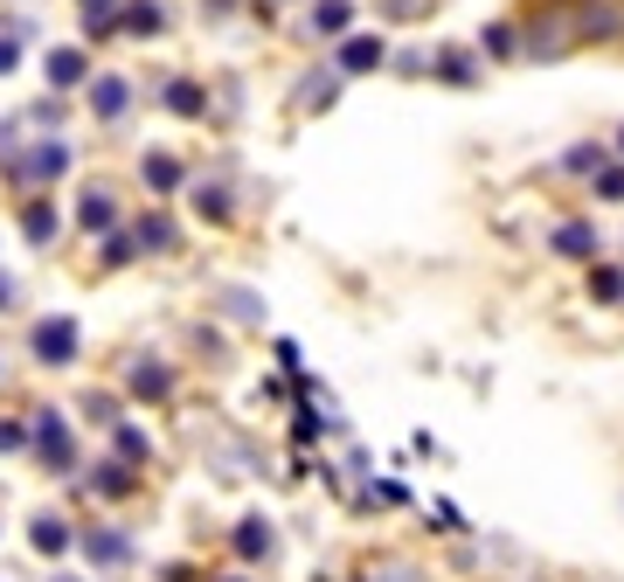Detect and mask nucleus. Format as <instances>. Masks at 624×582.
<instances>
[{"label": "nucleus", "mask_w": 624, "mask_h": 582, "mask_svg": "<svg viewBox=\"0 0 624 582\" xmlns=\"http://www.w3.org/2000/svg\"><path fill=\"white\" fill-rule=\"evenodd\" d=\"M29 347H35V361H42V367H70V361H76V347H84V333H76L70 312H49V320L35 326Z\"/></svg>", "instance_id": "1"}, {"label": "nucleus", "mask_w": 624, "mask_h": 582, "mask_svg": "<svg viewBox=\"0 0 624 582\" xmlns=\"http://www.w3.org/2000/svg\"><path fill=\"white\" fill-rule=\"evenodd\" d=\"M29 444H35V458H42L49 471H70V465H76V437H70L63 409H42V416H35V437H29Z\"/></svg>", "instance_id": "2"}, {"label": "nucleus", "mask_w": 624, "mask_h": 582, "mask_svg": "<svg viewBox=\"0 0 624 582\" xmlns=\"http://www.w3.org/2000/svg\"><path fill=\"white\" fill-rule=\"evenodd\" d=\"M70 167V146L63 139H49V146H29V153H21V160H14V174L21 180H56Z\"/></svg>", "instance_id": "3"}, {"label": "nucleus", "mask_w": 624, "mask_h": 582, "mask_svg": "<svg viewBox=\"0 0 624 582\" xmlns=\"http://www.w3.org/2000/svg\"><path fill=\"white\" fill-rule=\"evenodd\" d=\"M42 76H49V84H56V91H76V84H84V76H91V56H84V49H49Z\"/></svg>", "instance_id": "4"}, {"label": "nucleus", "mask_w": 624, "mask_h": 582, "mask_svg": "<svg viewBox=\"0 0 624 582\" xmlns=\"http://www.w3.org/2000/svg\"><path fill=\"white\" fill-rule=\"evenodd\" d=\"M125 104H133L125 76H97V84H91V112H97V118H125Z\"/></svg>", "instance_id": "5"}, {"label": "nucleus", "mask_w": 624, "mask_h": 582, "mask_svg": "<svg viewBox=\"0 0 624 582\" xmlns=\"http://www.w3.org/2000/svg\"><path fill=\"white\" fill-rule=\"evenodd\" d=\"M21 236H29V243H56V201H29L21 208Z\"/></svg>", "instance_id": "6"}, {"label": "nucleus", "mask_w": 624, "mask_h": 582, "mask_svg": "<svg viewBox=\"0 0 624 582\" xmlns=\"http://www.w3.org/2000/svg\"><path fill=\"white\" fill-rule=\"evenodd\" d=\"M76 222H84V229H112V222H118V201L104 195V188H84V201H76Z\"/></svg>", "instance_id": "7"}, {"label": "nucleus", "mask_w": 624, "mask_h": 582, "mask_svg": "<svg viewBox=\"0 0 624 582\" xmlns=\"http://www.w3.org/2000/svg\"><path fill=\"white\" fill-rule=\"evenodd\" d=\"M29 541H35V554H63V548H70V527H63L56 513H35V520H29Z\"/></svg>", "instance_id": "8"}, {"label": "nucleus", "mask_w": 624, "mask_h": 582, "mask_svg": "<svg viewBox=\"0 0 624 582\" xmlns=\"http://www.w3.org/2000/svg\"><path fill=\"white\" fill-rule=\"evenodd\" d=\"M139 174H146V188H160V195L180 188V160H174V153H146V167H139Z\"/></svg>", "instance_id": "9"}, {"label": "nucleus", "mask_w": 624, "mask_h": 582, "mask_svg": "<svg viewBox=\"0 0 624 582\" xmlns=\"http://www.w3.org/2000/svg\"><path fill=\"white\" fill-rule=\"evenodd\" d=\"M118 8H125V0H76V14H84V29H91V35H104V29H112V21H118Z\"/></svg>", "instance_id": "10"}, {"label": "nucleus", "mask_w": 624, "mask_h": 582, "mask_svg": "<svg viewBox=\"0 0 624 582\" xmlns=\"http://www.w3.org/2000/svg\"><path fill=\"white\" fill-rule=\"evenodd\" d=\"M118 29L153 35V29H160V8H153V0H133V8H118Z\"/></svg>", "instance_id": "11"}, {"label": "nucleus", "mask_w": 624, "mask_h": 582, "mask_svg": "<svg viewBox=\"0 0 624 582\" xmlns=\"http://www.w3.org/2000/svg\"><path fill=\"white\" fill-rule=\"evenodd\" d=\"M341 63H347V70H375V63H382V42H375V35H354V42L341 49Z\"/></svg>", "instance_id": "12"}, {"label": "nucleus", "mask_w": 624, "mask_h": 582, "mask_svg": "<svg viewBox=\"0 0 624 582\" xmlns=\"http://www.w3.org/2000/svg\"><path fill=\"white\" fill-rule=\"evenodd\" d=\"M555 250H562V257H590V250H596V236H590L583 222H569V229H555Z\"/></svg>", "instance_id": "13"}, {"label": "nucleus", "mask_w": 624, "mask_h": 582, "mask_svg": "<svg viewBox=\"0 0 624 582\" xmlns=\"http://www.w3.org/2000/svg\"><path fill=\"white\" fill-rule=\"evenodd\" d=\"M84 548H91V562H125V534H84Z\"/></svg>", "instance_id": "14"}, {"label": "nucleus", "mask_w": 624, "mask_h": 582, "mask_svg": "<svg viewBox=\"0 0 624 582\" xmlns=\"http://www.w3.org/2000/svg\"><path fill=\"white\" fill-rule=\"evenodd\" d=\"M91 486L118 499V492H133V471H125V465H97V471H91Z\"/></svg>", "instance_id": "15"}, {"label": "nucleus", "mask_w": 624, "mask_h": 582, "mask_svg": "<svg viewBox=\"0 0 624 582\" xmlns=\"http://www.w3.org/2000/svg\"><path fill=\"white\" fill-rule=\"evenodd\" d=\"M237 548H243V554H264V548H271V527H264V520H243Z\"/></svg>", "instance_id": "16"}, {"label": "nucleus", "mask_w": 624, "mask_h": 582, "mask_svg": "<svg viewBox=\"0 0 624 582\" xmlns=\"http://www.w3.org/2000/svg\"><path fill=\"white\" fill-rule=\"evenodd\" d=\"M167 104H174L180 118H195V112H201V91H195V84H174V91H167Z\"/></svg>", "instance_id": "17"}, {"label": "nucleus", "mask_w": 624, "mask_h": 582, "mask_svg": "<svg viewBox=\"0 0 624 582\" xmlns=\"http://www.w3.org/2000/svg\"><path fill=\"white\" fill-rule=\"evenodd\" d=\"M133 388L139 395H167V367H133Z\"/></svg>", "instance_id": "18"}, {"label": "nucleus", "mask_w": 624, "mask_h": 582, "mask_svg": "<svg viewBox=\"0 0 624 582\" xmlns=\"http://www.w3.org/2000/svg\"><path fill=\"white\" fill-rule=\"evenodd\" d=\"M590 291H596V299H617V291H624V271H596Z\"/></svg>", "instance_id": "19"}, {"label": "nucleus", "mask_w": 624, "mask_h": 582, "mask_svg": "<svg viewBox=\"0 0 624 582\" xmlns=\"http://www.w3.org/2000/svg\"><path fill=\"white\" fill-rule=\"evenodd\" d=\"M118 451H125V458H146V437L133 430V423H118Z\"/></svg>", "instance_id": "20"}, {"label": "nucleus", "mask_w": 624, "mask_h": 582, "mask_svg": "<svg viewBox=\"0 0 624 582\" xmlns=\"http://www.w3.org/2000/svg\"><path fill=\"white\" fill-rule=\"evenodd\" d=\"M14 70H21V42L0 35V76H14Z\"/></svg>", "instance_id": "21"}, {"label": "nucleus", "mask_w": 624, "mask_h": 582, "mask_svg": "<svg viewBox=\"0 0 624 582\" xmlns=\"http://www.w3.org/2000/svg\"><path fill=\"white\" fill-rule=\"evenodd\" d=\"M195 208H201V216H216V222H222V216H229V201H222V195H216V188H201V195H195Z\"/></svg>", "instance_id": "22"}, {"label": "nucleus", "mask_w": 624, "mask_h": 582, "mask_svg": "<svg viewBox=\"0 0 624 582\" xmlns=\"http://www.w3.org/2000/svg\"><path fill=\"white\" fill-rule=\"evenodd\" d=\"M21 444H29V437H21V423H0V451H21Z\"/></svg>", "instance_id": "23"}, {"label": "nucleus", "mask_w": 624, "mask_h": 582, "mask_svg": "<svg viewBox=\"0 0 624 582\" xmlns=\"http://www.w3.org/2000/svg\"><path fill=\"white\" fill-rule=\"evenodd\" d=\"M596 188H604V195H611V201H617V195H624V174H617V167H611V174H604V180H596Z\"/></svg>", "instance_id": "24"}, {"label": "nucleus", "mask_w": 624, "mask_h": 582, "mask_svg": "<svg viewBox=\"0 0 624 582\" xmlns=\"http://www.w3.org/2000/svg\"><path fill=\"white\" fill-rule=\"evenodd\" d=\"M8 299H14V284H8V278H0V305H8Z\"/></svg>", "instance_id": "25"}, {"label": "nucleus", "mask_w": 624, "mask_h": 582, "mask_svg": "<svg viewBox=\"0 0 624 582\" xmlns=\"http://www.w3.org/2000/svg\"><path fill=\"white\" fill-rule=\"evenodd\" d=\"M56 582H76V575H56Z\"/></svg>", "instance_id": "26"}]
</instances>
